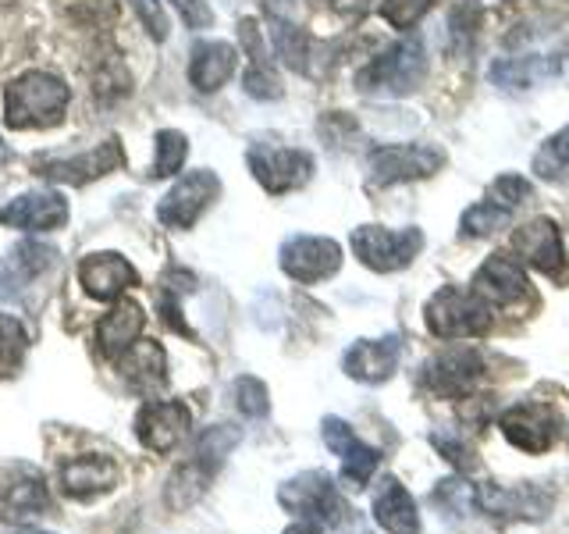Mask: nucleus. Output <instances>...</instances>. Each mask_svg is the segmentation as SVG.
I'll list each match as a JSON object with an SVG mask.
<instances>
[{
    "label": "nucleus",
    "mask_w": 569,
    "mask_h": 534,
    "mask_svg": "<svg viewBox=\"0 0 569 534\" xmlns=\"http://www.w3.org/2000/svg\"><path fill=\"white\" fill-rule=\"evenodd\" d=\"M68 86L50 71H26L4 86V121L11 129H47L64 118Z\"/></svg>",
    "instance_id": "f257e3e1"
},
{
    "label": "nucleus",
    "mask_w": 569,
    "mask_h": 534,
    "mask_svg": "<svg viewBox=\"0 0 569 534\" xmlns=\"http://www.w3.org/2000/svg\"><path fill=\"white\" fill-rule=\"evenodd\" d=\"M427 76V50L420 36H406V40L391 43L381 58H373L360 76L356 86L360 93H388V97H406L409 89H417Z\"/></svg>",
    "instance_id": "f03ea898"
},
{
    "label": "nucleus",
    "mask_w": 569,
    "mask_h": 534,
    "mask_svg": "<svg viewBox=\"0 0 569 534\" xmlns=\"http://www.w3.org/2000/svg\"><path fill=\"white\" fill-rule=\"evenodd\" d=\"M427 328L438 338H473L491 328V303L473 289L445 285L427 303Z\"/></svg>",
    "instance_id": "7ed1b4c3"
},
{
    "label": "nucleus",
    "mask_w": 569,
    "mask_h": 534,
    "mask_svg": "<svg viewBox=\"0 0 569 534\" xmlns=\"http://www.w3.org/2000/svg\"><path fill=\"white\" fill-rule=\"evenodd\" d=\"M278 503L296 516H313L320 524H338V527L352 513L325 471H302L292 481H284L278 488Z\"/></svg>",
    "instance_id": "20e7f679"
},
{
    "label": "nucleus",
    "mask_w": 569,
    "mask_h": 534,
    "mask_svg": "<svg viewBox=\"0 0 569 534\" xmlns=\"http://www.w3.org/2000/svg\"><path fill=\"white\" fill-rule=\"evenodd\" d=\"M352 254L360 257L363 267L378 275L399 271L409 260L420 254L423 246V231L420 228H406V231H391L381 225H360L352 231Z\"/></svg>",
    "instance_id": "39448f33"
},
{
    "label": "nucleus",
    "mask_w": 569,
    "mask_h": 534,
    "mask_svg": "<svg viewBox=\"0 0 569 534\" xmlns=\"http://www.w3.org/2000/svg\"><path fill=\"white\" fill-rule=\"evenodd\" d=\"M498 427H502L512 449L530 456L548 453L559 438V417L548 403H516L498 417Z\"/></svg>",
    "instance_id": "423d86ee"
},
{
    "label": "nucleus",
    "mask_w": 569,
    "mask_h": 534,
    "mask_svg": "<svg viewBox=\"0 0 569 534\" xmlns=\"http://www.w3.org/2000/svg\"><path fill=\"white\" fill-rule=\"evenodd\" d=\"M221 182L213 171H189L186 178H178L171 192L157 204V218L168 228H192L200 221V214L218 200Z\"/></svg>",
    "instance_id": "0eeeda50"
},
{
    "label": "nucleus",
    "mask_w": 569,
    "mask_h": 534,
    "mask_svg": "<svg viewBox=\"0 0 569 534\" xmlns=\"http://www.w3.org/2000/svg\"><path fill=\"white\" fill-rule=\"evenodd\" d=\"M488 364L477 349H449L423 367V385L441 399H462L485 382Z\"/></svg>",
    "instance_id": "6e6552de"
},
{
    "label": "nucleus",
    "mask_w": 569,
    "mask_h": 534,
    "mask_svg": "<svg viewBox=\"0 0 569 534\" xmlns=\"http://www.w3.org/2000/svg\"><path fill=\"white\" fill-rule=\"evenodd\" d=\"M342 267V246L325 236H292L281 246V271L299 285H317Z\"/></svg>",
    "instance_id": "1a4fd4ad"
},
{
    "label": "nucleus",
    "mask_w": 569,
    "mask_h": 534,
    "mask_svg": "<svg viewBox=\"0 0 569 534\" xmlns=\"http://www.w3.org/2000/svg\"><path fill=\"white\" fill-rule=\"evenodd\" d=\"M445 165V154L435 150V147H402V142H396V147H381L373 150L367 168L373 175V182L378 186H391V182H413V178H427L435 175L438 168Z\"/></svg>",
    "instance_id": "9d476101"
},
{
    "label": "nucleus",
    "mask_w": 569,
    "mask_h": 534,
    "mask_svg": "<svg viewBox=\"0 0 569 534\" xmlns=\"http://www.w3.org/2000/svg\"><path fill=\"white\" fill-rule=\"evenodd\" d=\"M192 427V414L186 403L178 399H157V403H147L136 414V435L139 442L147 445L150 453H171L178 442L189 435Z\"/></svg>",
    "instance_id": "9b49d317"
},
{
    "label": "nucleus",
    "mask_w": 569,
    "mask_h": 534,
    "mask_svg": "<svg viewBox=\"0 0 569 534\" xmlns=\"http://www.w3.org/2000/svg\"><path fill=\"white\" fill-rule=\"evenodd\" d=\"M249 168L267 192H289L299 189L313 171L310 154L289 150V147H249Z\"/></svg>",
    "instance_id": "f8f14e48"
},
{
    "label": "nucleus",
    "mask_w": 569,
    "mask_h": 534,
    "mask_svg": "<svg viewBox=\"0 0 569 534\" xmlns=\"http://www.w3.org/2000/svg\"><path fill=\"white\" fill-rule=\"evenodd\" d=\"M43 178L50 182H68V186H86L93 178H103L121 168V142L118 139H103L100 147H93L89 154L79 157H53V160H36Z\"/></svg>",
    "instance_id": "ddd939ff"
},
{
    "label": "nucleus",
    "mask_w": 569,
    "mask_h": 534,
    "mask_svg": "<svg viewBox=\"0 0 569 534\" xmlns=\"http://www.w3.org/2000/svg\"><path fill=\"white\" fill-rule=\"evenodd\" d=\"M320 435H325V445L335 456H342V481H346V485L349 488H363L370 481V474L378 471L381 453L373 449V445L356 438L352 427L346 421H338V417L320 421Z\"/></svg>",
    "instance_id": "4468645a"
},
{
    "label": "nucleus",
    "mask_w": 569,
    "mask_h": 534,
    "mask_svg": "<svg viewBox=\"0 0 569 534\" xmlns=\"http://www.w3.org/2000/svg\"><path fill=\"white\" fill-rule=\"evenodd\" d=\"M477 506L502 521H541L551 510V492L541 485H485L477 488Z\"/></svg>",
    "instance_id": "2eb2a0df"
},
{
    "label": "nucleus",
    "mask_w": 569,
    "mask_h": 534,
    "mask_svg": "<svg viewBox=\"0 0 569 534\" xmlns=\"http://www.w3.org/2000/svg\"><path fill=\"white\" fill-rule=\"evenodd\" d=\"M58 481L68 498H76V503H93V498L107 495L118 485V463L100 453L71 456L61 463Z\"/></svg>",
    "instance_id": "dca6fc26"
},
{
    "label": "nucleus",
    "mask_w": 569,
    "mask_h": 534,
    "mask_svg": "<svg viewBox=\"0 0 569 534\" xmlns=\"http://www.w3.org/2000/svg\"><path fill=\"white\" fill-rule=\"evenodd\" d=\"M512 246H516V254H520L530 267H538L541 275H551V278L566 275V249H562V236H559L556 221L533 218V221L520 225L512 236Z\"/></svg>",
    "instance_id": "f3484780"
},
{
    "label": "nucleus",
    "mask_w": 569,
    "mask_h": 534,
    "mask_svg": "<svg viewBox=\"0 0 569 534\" xmlns=\"http://www.w3.org/2000/svg\"><path fill=\"white\" fill-rule=\"evenodd\" d=\"M470 289L477 296H485L488 303H495V307H512L516 299L530 293V281H527L523 264L516 260V257H509V254H491L485 264L477 267Z\"/></svg>",
    "instance_id": "a211bd4d"
},
{
    "label": "nucleus",
    "mask_w": 569,
    "mask_h": 534,
    "mask_svg": "<svg viewBox=\"0 0 569 534\" xmlns=\"http://www.w3.org/2000/svg\"><path fill=\"white\" fill-rule=\"evenodd\" d=\"M402 360V338L399 335H385V338H360L352 343L346 353V374L363 385H378L388 382L391 374L399 370Z\"/></svg>",
    "instance_id": "6ab92c4d"
},
{
    "label": "nucleus",
    "mask_w": 569,
    "mask_h": 534,
    "mask_svg": "<svg viewBox=\"0 0 569 534\" xmlns=\"http://www.w3.org/2000/svg\"><path fill=\"white\" fill-rule=\"evenodd\" d=\"M68 221V200L61 192H26L0 207V225L22 231H53Z\"/></svg>",
    "instance_id": "aec40b11"
},
{
    "label": "nucleus",
    "mask_w": 569,
    "mask_h": 534,
    "mask_svg": "<svg viewBox=\"0 0 569 534\" xmlns=\"http://www.w3.org/2000/svg\"><path fill=\"white\" fill-rule=\"evenodd\" d=\"M79 281L93 299H118L139 281V271L121 254H89L79 264Z\"/></svg>",
    "instance_id": "412c9836"
},
{
    "label": "nucleus",
    "mask_w": 569,
    "mask_h": 534,
    "mask_svg": "<svg viewBox=\"0 0 569 534\" xmlns=\"http://www.w3.org/2000/svg\"><path fill=\"white\" fill-rule=\"evenodd\" d=\"M373 521L388 534H420V513L399 477H385L373 492Z\"/></svg>",
    "instance_id": "4be33fe9"
},
{
    "label": "nucleus",
    "mask_w": 569,
    "mask_h": 534,
    "mask_svg": "<svg viewBox=\"0 0 569 534\" xmlns=\"http://www.w3.org/2000/svg\"><path fill=\"white\" fill-rule=\"evenodd\" d=\"M142 325H147V314H142V307H139L136 299L114 303V310L103 314L100 325H97V346H100V353L111 356V360H118L124 349H132L139 343Z\"/></svg>",
    "instance_id": "5701e85b"
},
{
    "label": "nucleus",
    "mask_w": 569,
    "mask_h": 534,
    "mask_svg": "<svg viewBox=\"0 0 569 534\" xmlns=\"http://www.w3.org/2000/svg\"><path fill=\"white\" fill-rule=\"evenodd\" d=\"M236 61H239V53L231 43H221V40L196 43L192 61H189V82L200 89V93H218V89L236 76Z\"/></svg>",
    "instance_id": "b1692460"
},
{
    "label": "nucleus",
    "mask_w": 569,
    "mask_h": 534,
    "mask_svg": "<svg viewBox=\"0 0 569 534\" xmlns=\"http://www.w3.org/2000/svg\"><path fill=\"white\" fill-rule=\"evenodd\" d=\"M118 370L136 392L160 388L168 382V353L160 343H153V338H142V343H136L132 349H124L118 356Z\"/></svg>",
    "instance_id": "393cba45"
},
{
    "label": "nucleus",
    "mask_w": 569,
    "mask_h": 534,
    "mask_svg": "<svg viewBox=\"0 0 569 534\" xmlns=\"http://www.w3.org/2000/svg\"><path fill=\"white\" fill-rule=\"evenodd\" d=\"M239 40H242V50L249 53L246 93L257 97V100H278L281 97V82H278L274 68H271V58H267L260 29H257L253 18H242V22H239Z\"/></svg>",
    "instance_id": "a878e982"
},
{
    "label": "nucleus",
    "mask_w": 569,
    "mask_h": 534,
    "mask_svg": "<svg viewBox=\"0 0 569 534\" xmlns=\"http://www.w3.org/2000/svg\"><path fill=\"white\" fill-rule=\"evenodd\" d=\"M47 510H50V488L40 474L18 477L14 485H8L4 495H0V513H4V521L11 524H29L32 516H43Z\"/></svg>",
    "instance_id": "bb28decb"
},
{
    "label": "nucleus",
    "mask_w": 569,
    "mask_h": 534,
    "mask_svg": "<svg viewBox=\"0 0 569 534\" xmlns=\"http://www.w3.org/2000/svg\"><path fill=\"white\" fill-rule=\"evenodd\" d=\"M53 260H58V249H53V246L18 243L4 257V281L11 285V289H18V285H29V281L40 278L47 267H53Z\"/></svg>",
    "instance_id": "cd10ccee"
},
{
    "label": "nucleus",
    "mask_w": 569,
    "mask_h": 534,
    "mask_svg": "<svg viewBox=\"0 0 569 534\" xmlns=\"http://www.w3.org/2000/svg\"><path fill=\"white\" fill-rule=\"evenodd\" d=\"M210 471L203 467V463H196L192 456L178 467L171 477H168V488H164V498H168V506L171 510H189L196 506L203 498L207 485H210Z\"/></svg>",
    "instance_id": "c85d7f7f"
},
{
    "label": "nucleus",
    "mask_w": 569,
    "mask_h": 534,
    "mask_svg": "<svg viewBox=\"0 0 569 534\" xmlns=\"http://www.w3.org/2000/svg\"><path fill=\"white\" fill-rule=\"evenodd\" d=\"M267 26H271V40H274L278 58L292 71H310V36H307V29L284 22V18H278V14H267Z\"/></svg>",
    "instance_id": "c756f323"
},
{
    "label": "nucleus",
    "mask_w": 569,
    "mask_h": 534,
    "mask_svg": "<svg viewBox=\"0 0 569 534\" xmlns=\"http://www.w3.org/2000/svg\"><path fill=\"white\" fill-rule=\"evenodd\" d=\"M239 445V427H231V424H213L207 427V432L196 438L192 445V459L196 463H203V467L210 474H218L221 471V463L228 459V453Z\"/></svg>",
    "instance_id": "7c9ffc66"
},
{
    "label": "nucleus",
    "mask_w": 569,
    "mask_h": 534,
    "mask_svg": "<svg viewBox=\"0 0 569 534\" xmlns=\"http://www.w3.org/2000/svg\"><path fill=\"white\" fill-rule=\"evenodd\" d=\"M431 503L445 513V516H470L477 506V488L470 485L467 477H449V481H438L435 492H431Z\"/></svg>",
    "instance_id": "2f4dec72"
},
{
    "label": "nucleus",
    "mask_w": 569,
    "mask_h": 534,
    "mask_svg": "<svg viewBox=\"0 0 569 534\" xmlns=\"http://www.w3.org/2000/svg\"><path fill=\"white\" fill-rule=\"evenodd\" d=\"M512 221V210L502 207V204H495V200H485V204H473L467 214H462V236H470V239H485V236H495L498 228H509Z\"/></svg>",
    "instance_id": "473e14b6"
},
{
    "label": "nucleus",
    "mask_w": 569,
    "mask_h": 534,
    "mask_svg": "<svg viewBox=\"0 0 569 534\" xmlns=\"http://www.w3.org/2000/svg\"><path fill=\"white\" fill-rule=\"evenodd\" d=\"M186 154H189V142L182 132L174 129H164L157 132V157H153V178H168V175H178V168L186 165Z\"/></svg>",
    "instance_id": "72a5a7b5"
},
{
    "label": "nucleus",
    "mask_w": 569,
    "mask_h": 534,
    "mask_svg": "<svg viewBox=\"0 0 569 534\" xmlns=\"http://www.w3.org/2000/svg\"><path fill=\"white\" fill-rule=\"evenodd\" d=\"M480 22H485V8L477 4V0H462V4L452 8V18H449V32H452V47L467 53L473 36L480 29Z\"/></svg>",
    "instance_id": "f704fd0d"
},
{
    "label": "nucleus",
    "mask_w": 569,
    "mask_h": 534,
    "mask_svg": "<svg viewBox=\"0 0 569 534\" xmlns=\"http://www.w3.org/2000/svg\"><path fill=\"white\" fill-rule=\"evenodd\" d=\"M566 168H569V125L562 132L551 136L538 150V157H533V175H541V178H559L566 175Z\"/></svg>",
    "instance_id": "c9c22d12"
},
{
    "label": "nucleus",
    "mask_w": 569,
    "mask_h": 534,
    "mask_svg": "<svg viewBox=\"0 0 569 534\" xmlns=\"http://www.w3.org/2000/svg\"><path fill=\"white\" fill-rule=\"evenodd\" d=\"M29 335L26 325L11 314H0V367H18L26 356Z\"/></svg>",
    "instance_id": "e433bc0d"
},
{
    "label": "nucleus",
    "mask_w": 569,
    "mask_h": 534,
    "mask_svg": "<svg viewBox=\"0 0 569 534\" xmlns=\"http://www.w3.org/2000/svg\"><path fill=\"white\" fill-rule=\"evenodd\" d=\"M231 396H236L239 414L246 417H263L267 409H271V403H267V385L253 378V374H242V378L231 385Z\"/></svg>",
    "instance_id": "4c0bfd02"
},
{
    "label": "nucleus",
    "mask_w": 569,
    "mask_h": 534,
    "mask_svg": "<svg viewBox=\"0 0 569 534\" xmlns=\"http://www.w3.org/2000/svg\"><path fill=\"white\" fill-rule=\"evenodd\" d=\"M431 4H435V0H385L381 18L396 26V29H413L420 18L431 11Z\"/></svg>",
    "instance_id": "58836bf2"
},
{
    "label": "nucleus",
    "mask_w": 569,
    "mask_h": 534,
    "mask_svg": "<svg viewBox=\"0 0 569 534\" xmlns=\"http://www.w3.org/2000/svg\"><path fill=\"white\" fill-rule=\"evenodd\" d=\"M431 445L435 449L449 459V463H456L459 471H473L477 467V456H473V449L467 442H462V435H452V432H435L431 435Z\"/></svg>",
    "instance_id": "ea45409f"
},
{
    "label": "nucleus",
    "mask_w": 569,
    "mask_h": 534,
    "mask_svg": "<svg viewBox=\"0 0 569 534\" xmlns=\"http://www.w3.org/2000/svg\"><path fill=\"white\" fill-rule=\"evenodd\" d=\"M491 196H495V204L516 210L520 204L530 200V182H527V178H520V175H502V178H495Z\"/></svg>",
    "instance_id": "a19ab883"
},
{
    "label": "nucleus",
    "mask_w": 569,
    "mask_h": 534,
    "mask_svg": "<svg viewBox=\"0 0 569 534\" xmlns=\"http://www.w3.org/2000/svg\"><path fill=\"white\" fill-rule=\"evenodd\" d=\"M132 8H136V14H139L142 29H147V32L153 36V40H168L171 22H168L164 8H160V0H132Z\"/></svg>",
    "instance_id": "79ce46f5"
},
{
    "label": "nucleus",
    "mask_w": 569,
    "mask_h": 534,
    "mask_svg": "<svg viewBox=\"0 0 569 534\" xmlns=\"http://www.w3.org/2000/svg\"><path fill=\"white\" fill-rule=\"evenodd\" d=\"M171 8L182 14V22L189 29H207L210 26V8L207 0H171Z\"/></svg>",
    "instance_id": "37998d69"
},
{
    "label": "nucleus",
    "mask_w": 569,
    "mask_h": 534,
    "mask_svg": "<svg viewBox=\"0 0 569 534\" xmlns=\"http://www.w3.org/2000/svg\"><path fill=\"white\" fill-rule=\"evenodd\" d=\"M284 534H325V524L313 521V516H299V521L284 531Z\"/></svg>",
    "instance_id": "c03bdc74"
},
{
    "label": "nucleus",
    "mask_w": 569,
    "mask_h": 534,
    "mask_svg": "<svg viewBox=\"0 0 569 534\" xmlns=\"http://www.w3.org/2000/svg\"><path fill=\"white\" fill-rule=\"evenodd\" d=\"M0 160H8V150H4V142H0Z\"/></svg>",
    "instance_id": "a18cd8bd"
},
{
    "label": "nucleus",
    "mask_w": 569,
    "mask_h": 534,
    "mask_svg": "<svg viewBox=\"0 0 569 534\" xmlns=\"http://www.w3.org/2000/svg\"><path fill=\"white\" fill-rule=\"evenodd\" d=\"M22 534H47V531H22Z\"/></svg>",
    "instance_id": "49530a36"
}]
</instances>
